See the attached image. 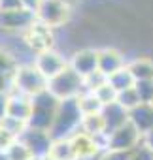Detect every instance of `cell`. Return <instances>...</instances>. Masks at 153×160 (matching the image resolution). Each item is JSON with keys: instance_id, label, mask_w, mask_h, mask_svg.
<instances>
[{"instance_id": "cell-1", "label": "cell", "mask_w": 153, "mask_h": 160, "mask_svg": "<svg viewBox=\"0 0 153 160\" xmlns=\"http://www.w3.org/2000/svg\"><path fill=\"white\" fill-rule=\"evenodd\" d=\"M82 121L83 113L80 109L78 98L76 100H62L59 104L55 122L51 126V136L53 139H70L82 130Z\"/></svg>"}, {"instance_id": "cell-2", "label": "cell", "mask_w": 153, "mask_h": 160, "mask_svg": "<svg viewBox=\"0 0 153 160\" xmlns=\"http://www.w3.org/2000/svg\"><path fill=\"white\" fill-rule=\"evenodd\" d=\"M47 91L55 98H59L61 102L62 100H76L85 92V79L68 66L47 81Z\"/></svg>"}, {"instance_id": "cell-3", "label": "cell", "mask_w": 153, "mask_h": 160, "mask_svg": "<svg viewBox=\"0 0 153 160\" xmlns=\"http://www.w3.org/2000/svg\"><path fill=\"white\" fill-rule=\"evenodd\" d=\"M59 104H61V100L55 98L49 91H44V92L32 96V113H30V119H29V126L51 132Z\"/></svg>"}, {"instance_id": "cell-4", "label": "cell", "mask_w": 153, "mask_h": 160, "mask_svg": "<svg viewBox=\"0 0 153 160\" xmlns=\"http://www.w3.org/2000/svg\"><path fill=\"white\" fill-rule=\"evenodd\" d=\"M34 13H36V21L42 27L49 30H61L70 27V21L74 17V8L55 2V0H42Z\"/></svg>"}, {"instance_id": "cell-5", "label": "cell", "mask_w": 153, "mask_h": 160, "mask_svg": "<svg viewBox=\"0 0 153 160\" xmlns=\"http://www.w3.org/2000/svg\"><path fill=\"white\" fill-rule=\"evenodd\" d=\"M13 91L19 94H25L29 98L47 91V79L38 72V68L32 64H23L17 68L15 72V79H13Z\"/></svg>"}, {"instance_id": "cell-6", "label": "cell", "mask_w": 153, "mask_h": 160, "mask_svg": "<svg viewBox=\"0 0 153 160\" xmlns=\"http://www.w3.org/2000/svg\"><path fill=\"white\" fill-rule=\"evenodd\" d=\"M36 23V13L27 8L15 12H0V36H23Z\"/></svg>"}, {"instance_id": "cell-7", "label": "cell", "mask_w": 153, "mask_h": 160, "mask_svg": "<svg viewBox=\"0 0 153 160\" xmlns=\"http://www.w3.org/2000/svg\"><path fill=\"white\" fill-rule=\"evenodd\" d=\"M17 139L23 141L25 147L30 151V154H32L34 158H38V160L49 156L51 147H53V143H55L51 132H47V130H38V128H30V126H27V130H25Z\"/></svg>"}, {"instance_id": "cell-8", "label": "cell", "mask_w": 153, "mask_h": 160, "mask_svg": "<svg viewBox=\"0 0 153 160\" xmlns=\"http://www.w3.org/2000/svg\"><path fill=\"white\" fill-rule=\"evenodd\" d=\"M68 66L78 72L83 79L98 72V47L83 45L68 57Z\"/></svg>"}, {"instance_id": "cell-9", "label": "cell", "mask_w": 153, "mask_h": 160, "mask_svg": "<svg viewBox=\"0 0 153 160\" xmlns=\"http://www.w3.org/2000/svg\"><path fill=\"white\" fill-rule=\"evenodd\" d=\"M34 66L38 68V72L49 81L51 77H55L64 68H68V55H64L57 47H51V49H45V51H42V53L36 55Z\"/></svg>"}, {"instance_id": "cell-10", "label": "cell", "mask_w": 153, "mask_h": 160, "mask_svg": "<svg viewBox=\"0 0 153 160\" xmlns=\"http://www.w3.org/2000/svg\"><path fill=\"white\" fill-rule=\"evenodd\" d=\"M144 141V136L136 130V126L129 121L125 126L117 128L115 132H112L108 136L106 141V149H113V151H123V152H130L132 149H136L140 143Z\"/></svg>"}, {"instance_id": "cell-11", "label": "cell", "mask_w": 153, "mask_h": 160, "mask_svg": "<svg viewBox=\"0 0 153 160\" xmlns=\"http://www.w3.org/2000/svg\"><path fill=\"white\" fill-rule=\"evenodd\" d=\"M129 62V57L123 49L115 45H104L98 47V72L106 77L113 75L115 72L123 70Z\"/></svg>"}, {"instance_id": "cell-12", "label": "cell", "mask_w": 153, "mask_h": 160, "mask_svg": "<svg viewBox=\"0 0 153 160\" xmlns=\"http://www.w3.org/2000/svg\"><path fill=\"white\" fill-rule=\"evenodd\" d=\"M100 115H102V121L106 126V136H110L112 132H115L117 128H121L129 122V111L119 102H112V104L104 106Z\"/></svg>"}, {"instance_id": "cell-13", "label": "cell", "mask_w": 153, "mask_h": 160, "mask_svg": "<svg viewBox=\"0 0 153 160\" xmlns=\"http://www.w3.org/2000/svg\"><path fill=\"white\" fill-rule=\"evenodd\" d=\"M30 113H32V98L12 91V92H10V104H8V113H6V117H13V119L25 121V122L29 124Z\"/></svg>"}, {"instance_id": "cell-14", "label": "cell", "mask_w": 153, "mask_h": 160, "mask_svg": "<svg viewBox=\"0 0 153 160\" xmlns=\"http://www.w3.org/2000/svg\"><path fill=\"white\" fill-rule=\"evenodd\" d=\"M127 68L130 70L136 81H153V57H149V55L129 57Z\"/></svg>"}, {"instance_id": "cell-15", "label": "cell", "mask_w": 153, "mask_h": 160, "mask_svg": "<svg viewBox=\"0 0 153 160\" xmlns=\"http://www.w3.org/2000/svg\"><path fill=\"white\" fill-rule=\"evenodd\" d=\"M129 121L136 126V130L145 136L153 130V106L151 104H140L134 109L129 111Z\"/></svg>"}, {"instance_id": "cell-16", "label": "cell", "mask_w": 153, "mask_h": 160, "mask_svg": "<svg viewBox=\"0 0 153 160\" xmlns=\"http://www.w3.org/2000/svg\"><path fill=\"white\" fill-rule=\"evenodd\" d=\"M108 81H110V85L117 91V94L123 92V91H129V89H132V87L136 85V79L132 77V73H130V70H129L127 66H125L123 70L115 72L113 75H110Z\"/></svg>"}, {"instance_id": "cell-17", "label": "cell", "mask_w": 153, "mask_h": 160, "mask_svg": "<svg viewBox=\"0 0 153 160\" xmlns=\"http://www.w3.org/2000/svg\"><path fill=\"white\" fill-rule=\"evenodd\" d=\"M49 156L55 160H76V151L72 147V141L70 139H55Z\"/></svg>"}, {"instance_id": "cell-18", "label": "cell", "mask_w": 153, "mask_h": 160, "mask_svg": "<svg viewBox=\"0 0 153 160\" xmlns=\"http://www.w3.org/2000/svg\"><path fill=\"white\" fill-rule=\"evenodd\" d=\"M78 104H80V109H82V113H83V117L85 115H98L100 111H102V104L98 102V98L93 94V92H89V91H85L80 98H78Z\"/></svg>"}, {"instance_id": "cell-19", "label": "cell", "mask_w": 153, "mask_h": 160, "mask_svg": "<svg viewBox=\"0 0 153 160\" xmlns=\"http://www.w3.org/2000/svg\"><path fill=\"white\" fill-rule=\"evenodd\" d=\"M27 122L25 121H19V119H13V117H4L0 119V128H4L8 134H12L13 138H19L25 130H27Z\"/></svg>"}, {"instance_id": "cell-20", "label": "cell", "mask_w": 153, "mask_h": 160, "mask_svg": "<svg viewBox=\"0 0 153 160\" xmlns=\"http://www.w3.org/2000/svg\"><path fill=\"white\" fill-rule=\"evenodd\" d=\"M17 68H19L17 60L4 47H0V75H15Z\"/></svg>"}, {"instance_id": "cell-21", "label": "cell", "mask_w": 153, "mask_h": 160, "mask_svg": "<svg viewBox=\"0 0 153 160\" xmlns=\"http://www.w3.org/2000/svg\"><path fill=\"white\" fill-rule=\"evenodd\" d=\"M93 94L98 98V102H100L102 106H108V104H112V102H117V91L110 85V81L102 83L97 91H93Z\"/></svg>"}, {"instance_id": "cell-22", "label": "cell", "mask_w": 153, "mask_h": 160, "mask_svg": "<svg viewBox=\"0 0 153 160\" xmlns=\"http://www.w3.org/2000/svg\"><path fill=\"white\" fill-rule=\"evenodd\" d=\"M6 154L10 156V160H32V158H34V156L30 154V151L25 147V143L19 141V139H15V141L8 147Z\"/></svg>"}, {"instance_id": "cell-23", "label": "cell", "mask_w": 153, "mask_h": 160, "mask_svg": "<svg viewBox=\"0 0 153 160\" xmlns=\"http://www.w3.org/2000/svg\"><path fill=\"white\" fill-rule=\"evenodd\" d=\"M117 102L127 109V111H130V109H134L136 106H140L142 102H140V96H138V92H136V89L132 87V89H129V91H123V92H119L117 94Z\"/></svg>"}, {"instance_id": "cell-24", "label": "cell", "mask_w": 153, "mask_h": 160, "mask_svg": "<svg viewBox=\"0 0 153 160\" xmlns=\"http://www.w3.org/2000/svg\"><path fill=\"white\" fill-rule=\"evenodd\" d=\"M134 89L142 104H153V81H136Z\"/></svg>"}, {"instance_id": "cell-25", "label": "cell", "mask_w": 153, "mask_h": 160, "mask_svg": "<svg viewBox=\"0 0 153 160\" xmlns=\"http://www.w3.org/2000/svg\"><path fill=\"white\" fill-rule=\"evenodd\" d=\"M129 160H153V151L142 141L136 149L129 152Z\"/></svg>"}, {"instance_id": "cell-26", "label": "cell", "mask_w": 153, "mask_h": 160, "mask_svg": "<svg viewBox=\"0 0 153 160\" xmlns=\"http://www.w3.org/2000/svg\"><path fill=\"white\" fill-rule=\"evenodd\" d=\"M100 160H129V152L113 151V149H104V152L100 154Z\"/></svg>"}, {"instance_id": "cell-27", "label": "cell", "mask_w": 153, "mask_h": 160, "mask_svg": "<svg viewBox=\"0 0 153 160\" xmlns=\"http://www.w3.org/2000/svg\"><path fill=\"white\" fill-rule=\"evenodd\" d=\"M23 2L21 0H0V12H15V10H23Z\"/></svg>"}, {"instance_id": "cell-28", "label": "cell", "mask_w": 153, "mask_h": 160, "mask_svg": "<svg viewBox=\"0 0 153 160\" xmlns=\"http://www.w3.org/2000/svg\"><path fill=\"white\" fill-rule=\"evenodd\" d=\"M15 139H17V138H13L12 134H8L4 128H0V152L8 151V147H10Z\"/></svg>"}, {"instance_id": "cell-29", "label": "cell", "mask_w": 153, "mask_h": 160, "mask_svg": "<svg viewBox=\"0 0 153 160\" xmlns=\"http://www.w3.org/2000/svg\"><path fill=\"white\" fill-rule=\"evenodd\" d=\"M8 104H10V94L0 92V119H4L8 113Z\"/></svg>"}, {"instance_id": "cell-30", "label": "cell", "mask_w": 153, "mask_h": 160, "mask_svg": "<svg viewBox=\"0 0 153 160\" xmlns=\"http://www.w3.org/2000/svg\"><path fill=\"white\" fill-rule=\"evenodd\" d=\"M23 2V6L27 8V10H32V12H36V8L40 6V2L42 0H21Z\"/></svg>"}, {"instance_id": "cell-31", "label": "cell", "mask_w": 153, "mask_h": 160, "mask_svg": "<svg viewBox=\"0 0 153 160\" xmlns=\"http://www.w3.org/2000/svg\"><path fill=\"white\" fill-rule=\"evenodd\" d=\"M144 143L153 151V130H151V132H147V134L144 136Z\"/></svg>"}, {"instance_id": "cell-32", "label": "cell", "mask_w": 153, "mask_h": 160, "mask_svg": "<svg viewBox=\"0 0 153 160\" xmlns=\"http://www.w3.org/2000/svg\"><path fill=\"white\" fill-rule=\"evenodd\" d=\"M55 2H61V4H66V6H76V4H78L80 2V0H55Z\"/></svg>"}, {"instance_id": "cell-33", "label": "cell", "mask_w": 153, "mask_h": 160, "mask_svg": "<svg viewBox=\"0 0 153 160\" xmlns=\"http://www.w3.org/2000/svg\"><path fill=\"white\" fill-rule=\"evenodd\" d=\"M0 160H10V156L6 154V151H4V152H0Z\"/></svg>"}, {"instance_id": "cell-34", "label": "cell", "mask_w": 153, "mask_h": 160, "mask_svg": "<svg viewBox=\"0 0 153 160\" xmlns=\"http://www.w3.org/2000/svg\"><path fill=\"white\" fill-rule=\"evenodd\" d=\"M40 160H55V158H51V156H45V158H40Z\"/></svg>"}, {"instance_id": "cell-35", "label": "cell", "mask_w": 153, "mask_h": 160, "mask_svg": "<svg viewBox=\"0 0 153 160\" xmlns=\"http://www.w3.org/2000/svg\"><path fill=\"white\" fill-rule=\"evenodd\" d=\"M32 160H38V158H32Z\"/></svg>"}, {"instance_id": "cell-36", "label": "cell", "mask_w": 153, "mask_h": 160, "mask_svg": "<svg viewBox=\"0 0 153 160\" xmlns=\"http://www.w3.org/2000/svg\"><path fill=\"white\" fill-rule=\"evenodd\" d=\"M151 106H153V104H151Z\"/></svg>"}]
</instances>
